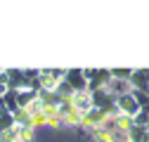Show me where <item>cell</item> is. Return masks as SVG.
I'll list each match as a JSON object with an SVG mask.
<instances>
[{"label":"cell","mask_w":149,"mask_h":142,"mask_svg":"<svg viewBox=\"0 0 149 142\" xmlns=\"http://www.w3.org/2000/svg\"><path fill=\"white\" fill-rule=\"evenodd\" d=\"M31 126H33V128H38V126H47V118L43 116V111H40V114H33V116H31Z\"/></svg>","instance_id":"cell-15"},{"label":"cell","mask_w":149,"mask_h":142,"mask_svg":"<svg viewBox=\"0 0 149 142\" xmlns=\"http://www.w3.org/2000/svg\"><path fill=\"white\" fill-rule=\"evenodd\" d=\"M26 111H29L31 116H33V114H40V111H43V102H40V97H36V100L26 106Z\"/></svg>","instance_id":"cell-14"},{"label":"cell","mask_w":149,"mask_h":142,"mask_svg":"<svg viewBox=\"0 0 149 142\" xmlns=\"http://www.w3.org/2000/svg\"><path fill=\"white\" fill-rule=\"evenodd\" d=\"M14 142H24V140H14Z\"/></svg>","instance_id":"cell-17"},{"label":"cell","mask_w":149,"mask_h":142,"mask_svg":"<svg viewBox=\"0 0 149 142\" xmlns=\"http://www.w3.org/2000/svg\"><path fill=\"white\" fill-rule=\"evenodd\" d=\"M92 95V106H97V109L107 111V114H118L116 111V95H111L107 88H100V90L90 93Z\"/></svg>","instance_id":"cell-1"},{"label":"cell","mask_w":149,"mask_h":142,"mask_svg":"<svg viewBox=\"0 0 149 142\" xmlns=\"http://www.w3.org/2000/svg\"><path fill=\"white\" fill-rule=\"evenodd\" d=\"M144 135H147V130L142 126H133L128 130V140L130 142H144Z\"/></svg>","instance_id":"cell-11"},{"label":"cell","mask_w":149,"mask_h":142,"mask_svg":"<svg viewBox=\"0 0 149 142\" xmlns=\"http://www.w3.org/2000/svg\"><path fill=\"white\" fill-rule=\"evenodd\" d=\"M36 97H38V93H36L33 88H22V90L14 93V100H17V106H19V109H26Z\"/></svg>","instance_id":"cell-8"},{"label":"cell","mask_w":149,"mask_h":142,"mask_svg":"<svg viewBox=\"0 0 149 142\" xmlns=\"http://www.w3.org/2000/svg\"><path fill=\"white\" fill-rule=\"evenodd\" d=\"M64 81L73 88V93H88V78L83 74V69H66Z\"/></svg>","instance_id":"cell-3"},{"label":"cell","mask_w":149,"mask_h":142,"mask_svg":"<svg viewBox=\"0 0 149 142\" xmlns=\"http://www.w3.org/2000/svg\"><path fill=\"white\" fill-rule=\"evenodd\" d=\"M54 93H57L62 100H71V95H73V88H71L66 81H59V83H57V88H54Z\"/></svg>","instance_id":"cell-10"},{"label":"cell","mask_w":149,"mask_h":142,"mask_svg":"<svg viewBox=\"0 0 149 142\" xmlns=\"http://www.w3.org/2000/svg\"><path fill=\"white\" fill-rule=\"evenodd\" d=\"M69 102H71V106H73L81 116L92 109V95H90V93H73Z\"/></svg>","instance_id":"cell-6"},{"label":"cell","mask_w":149,"mask_h":142,"mask_svg":"<svg viewBox=\"0 0 149 142\" xmlns=\"http://www.w3.org/2000/svg\"><path fill=\"white\" fill-rule=\"evenodd\" d=\"M64 74H66L64 69H47V71H40V76H38V88H40V90H54L57 83L64 81ZM40 90H38V93H40Z\"/></svg>","instance_id":"cell-2"},{"label":"cell","mask_w":149,"mask_h":142,"mask_svg":"<svg viewBox=\"0 0 149 142\" xmlns=\"http://www.w3.org/2000/svg\"><path fill=\"white\" fill-rule=\"evenodd\" d=\"M130 95L135 97V102L140 104V109H147V106H149V93L147 90H133Z\"/></svg>","instance_id":"cell-12"},{"label":"cell","mask_w":149,"mask_h":142,"mask_svg":"<svg viewBox=\"0 0 149 142\" xmlns=\"http://www.w3.org/2000/svg\"><path fill=\"white\" fill-rule=\"evenodd\" d=\"M107 116H109L107 111L97 109V106H92L88 114H83V116H81V126H83V128H90V130H95V128H100V126H102V121H104Z\"/></svg>","instance_id":"cell-4"},{"label":"cell","mask_w":149,"mask_h":142,"mask_svg":"<svg viewBox=\"0 0 149 142\" xmlns=\"http://www.w3.org/2000/svg\"><path fill=\"white\" fill-rule=\"evenodd\" d=\"M31 137H33V128H22V126H19V140L31 142Z\"/></svg>","instance_id":"cell-16"},{"label":"cell","mask_w":149,"mask_h":142,"mask_svg":"<svg viewBox=\"0 0 149 142\" xmlns=\"http://www.w3.org/2000/svg\"><path fill=\"white\" fill-rule=\"evenodd\" d=\"M107 90H109L111 95L121 97V95L133 93V85H130V81H123V78H111V81L107 83Z\"/></svg>","instance_id":"cell-7"},{"label":"cell","mask_w":149,"mask_h":142,"mask_svg":"<svg viewBox=\"0 0 149 142\" xmlns=\"http://www.w3.org/2000/svg\"><path fill=\"white\" fill-rule=\"evenodd\" d=\"M135 123H133V116H125V114H116V130L121 133H128L130 128H133Z\"/></svg>","instance_id":"cell-9"},{"label":"cell","mask_w":149,"mask_h":142,"mask_svg":"<svg viewBox=\"0 0 149 142\" xmlns=\"http://www.w3.org/2000/svg\"><path fill=\"white\" fill-rule=\"evenodd\" d=\"M109 74H111V78H123V81H128L130 74H133V69H109Z\"/></svg>","instance_id":"cell-13"},{"label":"cell","mask_w":149,"mask_h":142,"mask_svg":"<svg viewBox=\"0 0 149 142\" xmlns=\"http://www.w3.org/2000/svg\"><path fill=\"white\" fill-rule=\"evenodd\" d=\"M116 111L118 114H125V116H135L137 111H140V104L135 102V97L133 95H121V97H116Z\"/></svg>","instance_id":"cell-5"}]
</instances>
